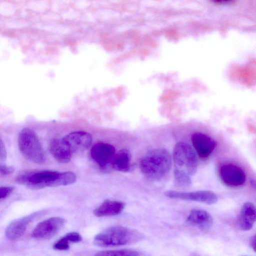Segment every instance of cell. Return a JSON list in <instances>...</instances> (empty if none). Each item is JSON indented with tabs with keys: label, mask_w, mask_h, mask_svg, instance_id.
I'll return each instance as SVG.
<instances>
[{
	"label": "cell",
	"mask_w": 256,
	"mask_h": 256,
	"mask_svg": "<svg viewBox=\"0 0 256 256\" xmlns=\"http://www.w3.org/2000/svg\"><path fill=\"white\" fill-rule=\"evenodd\" d=\"M256 222V206L250 202L244 203L238 219L239 228L245 231L250 230Z\"/></svg>",
	"instance_id": "14"
},
{
	"label": "cell",
	"mask_w": 256,
	"mask_h": 256,
	"mask_svg": "<svg viewBox=\"0 0 256 256\" xmlns=\"http://www.w3.org/2000/svg\"><path fill=\"white\" fill-rule=\"evenodd\" d=\"M64 219L60 217H52L40 222L34 229L32 236L33 238L44 240L54 236L63 227Z\"/></svg>",
	"instance_id": "7"
},
{
	"label": "cell",
	"mask_w": 256,
	"mask_h": 256,
	"mask_svg": "<svg viewBox=\"0 0 256 256\" xmlns=\"http://www.w3.org/2000/svg\"><path fill=\"white\" fill-rule=\"evenodd\" d=\"M191 140L197 154L203 158L208 157L216 145V141L212 137L201 132L192 134Z\"/></svg>",
	"instance_id": "11"
},
{
	"label": "cell",
	"mask_w": 256,
	"mask_h": 256,
	"mask_svg": "<svg viewBox=\"0 0 256 256\" xmlns=\"http://www.w3.org/2000/svg\"><path fill=\"white\" fill-rule=\"evenodd\" d=\"M186 222L202 230L207 231L212 226L213 219L206 211L193 209L186 218Z\"/></svg>",
	"instance_id": "12"
},
{
	"label": "cell",
	"mask_w": 256,
	"mask_h": 256,
	"mask_svg": "<svg viewBox=\"0 0 256 256\" xmlns=\"http://www.w3.org/2000/svg\"><path fill=\"white\" fill-rule=\"evenodd\" d=\"M165 195L171 198L202 202L207 204H212L218 200L216 194L210 190H199L192 192H183L168 190Z\"/></svg>",
	"instance_id": "8"
},
{
	"label": "cell",
	"mask_w": 256,
	"mask_h": 256,
	"mask_svg": "<svg viewBox=\"0 0 256 256\" xmlns=\"http://www.w3.org/2000/svg\"><path fill=\"white\" fill-rule=\"evenodd\" d=\"M221 180L227 186L237 187L242 185L246 181V174L240 166L233 164L222 166L219 170Z\"/></svg>",
	"instance_id": "9"
},
{
	"label": "cell",
	"mask_w": 256,
	"mask_h": 256,
	"mask_svg": "<svg viewBox=\"0 0 256 256\" xmlns=\"http://www.w3.org/2000/svg\"><path fill=\"white\" fill-rule=\"evenodd\" d=\"M138 230L122 226H115L104 230L96 235L94 244L102 247H112L136 243L143 238Z\"/></svg>",
	"instance_id": "2"
},
{
	"label": "cell",
	"mask_w": 256,
	"mask_h": 256,
	"mask_svg": "<svg viewBox=\"0 0 256 256\" xmlns=\"http://www.w3.org/2000/svg\"><path fill=\"white\" fill-rule=\"evenodd\" d=\"M34 213L12 222L6 230V238L11 240L18 239L22 236L29 224L36 216Z\"/></svg>",
	"instance_id": "13"
},
{
	"label": "cell",
	"mask_w": 256,
	"mask_h": 256,
	"mask_svg": "<svg viewBox=\"0 0 256 256\" xmlns=\"http://www.w3.org/2000/svg\"><path fill=\"white\" fill-rule=\"evenodd\" d=\"M174 173L183 174L191 177L197 170L198 160L196 154L188 144L177 143L174 148Z\"/></svg>",
	"instance_id": "4"
},
{
	"label": "cell",
	"mask_w": 256,
	"mask_h": 256,
	"mask_svg": "<svg viewBox=\"0 0 256 256\" xmlns=\"http://www.w3.org/2000/svg\"><path fill=\"white\" fill-rule=\"evenodd\" d=\"M18 145L22 155L29 160L38 164H44L46 157L36 132L26 128L21 130L18 136Z\"/></svg>",
	"instance_id": "3"
},
{
	"label": "cell",
	"mask_w": 256,
	"mask_h": 256,
	"mask_svg": "<svg viewBox=\"0 0 256 256\" xmlns=\"http://www.w3.org/2000/svg\"><path fill=\"white\" fill-rule=\"evenodd\" d=\"M115 152V148L112 145L106 142H98L92 147L90 156L101 170L108 172L112 168V164L116 155Z\"/></svg>",
	"instance_id": "6"
},
{
	"label": "cell",
	"mask_w": 256,
	"mask_h": 256,
	"mask_svg": "<svg viewBox=\"0 0 256 256\" xmlns=\"http://www.w3.org/2000/svg\"><path fill=\"white\" fill-rule=\"evenodd\" d=\"M6 151L2 139L0 140V164H5L6 158Z\"/></svg>",
	"instance_id": "22"
},
{
	"label": "cell",
	"mask_w": 256,
	"mask_h": 256,
	"mask_svg": "<svg viewBox=\"0 0 256 256\" xmlns=\"http://www.w3.org/2000/svg\"><path fill=\"white\" fill-rule=\"evenodd\" d=\"M50 151L55 160L60 163H68L70 160L72 153L62 138L53 140L50 145Z\"/></svg>",
	"instance_id": "16"
},
{
	"label": "cell",
	"mask_w": 256,
	"mask_h": 256,
	"mask_svg": "<svg viewBox=\"0 0 256 256\" xmlns=\"http://www.w3.org/2000/svg\"><path fill=\"white\" fill-rule=\"evenodd\" d=\"M94 256H140V255L136 250L122 249L101 251L96 253Z\"/></svg>",
	"instance_id": "18"
},
{
	"label": "cell",
	"mask_w": 256,
	"mask_h": 256,
	"mask_svg": "<svg viewBox=\"0 0 256 256\" xmlns=\"http://www.w3.org/2000/svg\"><path fill=\"white\" fill-rule=\"evenodd\" d=\"M14 189L12 186H1L0 188V199H4L8 196Z\"/></svg>",
	"instance_id": "21"
},
{
	"label": "cell",
	"mask_w": 256,
	"mask_h": 256,
	"mask_svg": "<svg viewBox=\"0 0 256 256\" xmlns=\"http://www.w3.org/2000/svg\"><path fill=\"white\" fill-rule=\"evenodd\" d=\"M125 207L124 202L106 200L94 210L98 217L114 216L120 214Z\"/></svg>",
	"instance_id": "15"
},
{
	"label": "cell",
	"mask_w": 256,
	"mask_h": 256,
	"mask_svg": "<svg viewBox=\"0 0 256 256\" xmlns=\"http://www.w3.org/2000/svg\"><path fill=\"white\" fill-rule=\"evenodd\" d=\"M70 242H79L82 240L81 235L76 232H70L64 236Z\"/></svg>",
	"instance_id": "20"
},
{
	"label": "cell",
	"mask_w": 256,
	"mask_h": 256,
	"mask_svg": "<svg viewBox=\"0 0 256 256\" xmlns=\"http://www.w3.org/2000/svg\"><path fill=\"white\" fill-rule=\"evenodd\" d=\"M60 172L54 170L29 171L19 174L16 179L20 184H25L32 190L56 186Z\"/></svg>",
	"instance_id": "5"
},
{
	"label": "cell",
	"mask_w": 256,
	"mask_h": 256,
	"mask_svg": "<svg viewBox=\"0 0 256 256\" xmlns=\"http://www.w3.org/2000/svg\"><path fill=\"white\" fill-rule=\"evenodd\" d=\"M14 170V168L12 166H8L6 164H0V174L3 176L10 174Z\"/></svg>",
	"instance_id": "23"
},
{
	"label": "cell",
	"mask_w": 256,
	"mask_h": 256,
	"mask_svg": "<svg viewBox=\"0 0 256 256\" xmlns=\"http://www.w3.org/2000/svg\"><path fill=\"white\" fill-rule=\"evenodd\" d=\"M62 140L72 154L86 150L92 140L90 134L84 131L72 132L66 135Z\"/></svg>",
	"instance_id": "10"
},
{
	"label": "cell",
	"mask_w": 256,
	"mask_h": 256,
	"mask_svg": "<svg viewBox=\"0 0 256 256\" xmlns=\"http://www.w3.org/2000/svg\"><path fill=\"white\" fill-rule=\"evenodd\" d=\"M171 166V156L166 150L162 148L149 151L139 162V167L142 174L154 180L164 178L169 173Z\"/></svg>",
	"instance_id": "1"
},
{
	"label": "cell",
	"mask_w": 256,
	"mask_h": 256,
	"mask_svg": "<svg viewBox=\"0 0 256 256\" xmlns=\"http://www.w3.org/2000/svg\"><path fill=\"white\" fill-rule=\"evenodd\" d=\"M250 244L252 248L256 252V234L252 237L250 240Z\"/></svg>",
	"instance_id": "24"
},
{
	"label": "cell",
	"mask_w": 256,
	"mask_h": 256,
	"mask_svg": "<svg viewBox=\"0 0 256 256\" xmlns=\"http://www.w3.org/2000/svg\"><path fill=\"white\" fill-rule=\"evenodd\" d=\"M132 156L130 151L122 149L116 154L112 164V168L122 172H128L132 168Z\"/></svg>",
	"instance_id": "17"
},
{
	"label": "cell",
	"mask_w": 256,
	"mask_h": 256,
	"mask_svg": "<svg viewBox=\"0 0 256 256\" xmlns=\"http://www.w3.org/2000/svg\"><path fill=\"white\" fill-rule=\"evenodd\" d=\"M70 243L68 240L64 236L54 244L53 248L59 250H66L70 248Z\"/></svg>",
	"instance_id": "19"
}]
</instances>
